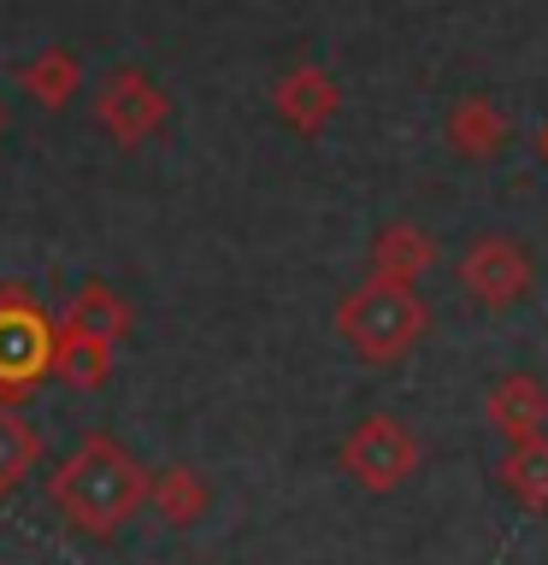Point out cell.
Instances as JSON below:
<instances>
[{
    "mask_svg": "<svg viewBox=\"0 0 548 565\" xmlns=\"http://www.w3.org/2000/svg\"><path fill=\"white\" fill-rule=\"evenodd\" d=\"M542 148H548V141H542Z\"/></svg>",
    "mask_w": 548,
    "mask_h": 565,
    "instance_id": "11",
    "label": "cell"
},
{
    "mask_svg": "<svg viewBox=\"0 0 548 565\" xmlns=\"http://www.w3.org/2000/svg\"><path fill=\"white\" fill-rule=\"evenodd\" d=\"M201 501H207V494L194 489L189 477H171V483H166V512H171V524H189L194 512H201Z\"/></svg>",
    "mask_w": 548,
    "mask_h": 565,
    "instance_id": "10",
    "label": "cell"
},
{
    "mask_svg": "<svg viewBox=\"0 0 548 565\" xmlns=\"http://www.w3.org/2000/svg\"><path fill=\"white\" fill-rule=\"evenodd\" d=\"M489 424L507 436V448H519V441H537L542 424H548V388L537 377H525V371H507L502 383L489 388L484 401Z\"/></svg>",
    "mask_w": 548,
    "mask_h": 565,
    "instance_id": "5",
    "label": "cell"
},
{
    "mask_svg": "<svg viewBox=\"0 0 548 565\" xmlns=\"http://www.w3.org/2000/svg\"><path fill=\"white\" fill-rule=\"evenodd\" d=\"M449 148L460 159H489V153H502V141H507V113L495 106L489 95H460L449 106Z\"/></svg>",
    "mask_w": 548,
    "mask_h": 565,
    "instance_id": "7",
    "label": "cell"
},
{
    "mask_svg": "<svg viewBox=\"0 0 548 565\" xmlns=\"http://www.w3.org/2000/svg\"><path fill=\"white\" fill-rule=\"evenodd\" d=\"M336 83L325 77L318 65H301V71H289V77L277 83V106H283V118L295 124V130H325V118L336 113Z\"/></svg>",
    "mask_w": 548,
    "mask_h": 565,
    "instance_id": "8",
    "label": "cell"
},
{
    "mask_svg": "<svg viewBox=\"0 0 548 565\" xmlns=\"http://www.w3.org/2000/svg\"><path fill=\"white\" fill-rule=\"evenodd\" d=\"M60 507L71 512V524L83 530H113L130 519V507L141 501V471L124 459L113 441H88V448L65 466V477L53 483Z\"/></svg>",
    "mask_w": 548,
    "mask_h": 565,
    "instance_id": "2",
    "label": "cell"
},
{
    "mask_svg": "<svg viewBox=\"0 0 548 565\" xmlns=\"http://www.w3.org/2000/svg\"><path fill=\"white\" fill-rule=\"evenodd\" d=\"M495 477H502L507 494H513L525 512H548V436L507 448L502 466H495Z\"/></svg>",
    "mask_w": 548,
    "mask_h": 565,
    "instance_id": "9",
    "label": "cell"
},
{
    "mask_svg": "<svg viewBox=\"0 0 548 565\" xmlns=\"http://www.w3.org/2000/svg\"><path fill=\"white\" fill-rule=\"evenodd\" d=\"M336 330L348 335V348L371 365H396L419 348L424 335V300L407 289V282H383L371 277L354 295H342L336 307Z\"/></svg>",
    "mask_w": 548,
    "mask_h": 565,
    "instance_id": "1",
    "label": "cell"
},
{
    "mask_svg": "<svg viewBox=\"0 0 548 565\" xmlns=\"http://www.w3.org/2000/svg\"><path fill=\"white\" fill-rule=\"evenodd\" d=\"M460 282H466V295L477 307L502 312L530 289V259L513 236H477L466 247V259H460Z\"/></svg>",
    "mask_w": 548,
    "mask_h": 565,
    "instance_id": "4",
    "label": "cell"
},
{
    "mask_svg": "<svg viewBox=\"0 0 548 565\" xmlns=\"http://www.w3.org/2000/svg\"><path fill=\"white\" fill-rule=\"evenodd\" d=\"M342 466H348V477L360 489L389 494V489H401L407 477L419 471V441H413V430H407L401 418L371 413V418L354 424V436L342 441Z\"/></svg>",
    "mask_w": 548,
    "mask_h": 565,
    "instance_id": "3",
    "label": "cell"
},
{
    "mask_svg": "<svg viewBox=\"0 0 548 565\" xmlns=\"http://www.w3.org/2000/svg\"><path fill=\"white\" fill-rule=\"evenodd\" d=\"M436 265V242L424 236L419 224H383L378 236H371V277H383V282H407L413 289V277H424Z\"/></svg>",
    "mask_w": 548,
    "mask_h": 565,
    "instance_id": "6",
    "label": "cell"
}]
</instances>
